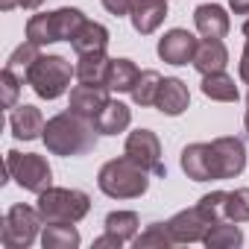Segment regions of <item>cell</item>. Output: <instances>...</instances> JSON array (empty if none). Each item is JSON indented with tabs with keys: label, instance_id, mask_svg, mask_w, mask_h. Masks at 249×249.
Segmentation results:
<instances>
[{
	"label": "cell",
	"instance_id": "obj_33",
	"mask_svg": "<svg viewBox=\"0 0 249 249\" xmlns=\"http://www.w3.org/2000/svg\"><path fill=\"white\" fill-rule=\"evenodd\" d=\"M196 205H199V211H202L211 223L226 220V191H211V194H205Z\"/></svg>",
	"mask_w": 249,
	"mask_h": 249
},
{
	"label": "cell",
	"instance_id": "obj_40",
	"mask_svg": "<svg viewBox=\"0 0 249 249\" xmlns=\"http://www.w3.org/2000/svg\"><path fill=\"white\" fill-rule=\"evenodd\" d=\"M243 126H246V132H249V94H246V111H243Z\"/></svg>",
	"mask_w": 249,
	"mask_h": 249
},
{
	"label": "cell",
	"instance_id": "obj_29",
	"mask_svg": "<svg viewBox=\"0 0 249 249\" xmlns=\"http://www.w3.org/2000/svg\"><path fill=\"white\" fill-rule=\"evenodd\" d=\"M132 243H135L138 249H170V246H176V240H173L167 223H150Z\"/></svg>",
	"mask_w": 249,
	"mask_h": 249
},
{
	"label": "cell",
	"instance_id": "obj_23",
	"mask_svg": "<svg viewBox=\"0 0 249 249\" xmlns=\"http://www.w3.org/2000/svg\"><path fill=\"white\" fill-rule=\"evenodd\" d=\"M202 94L208 100H214V103H237V97H240L234 79L226 71H217V73L202 76Z\"/></svg>",
	"mask_w": 249,
	"mask_h": 249
},
{
	"label": "cell",
	"instance_id": "obj_35",
	"mask_svg": "<svg viewBox=\"0 0 249 249\" xmlns=\"http://www.w3.org/2000/svg\"><path fill=\"white\" fill-rule=\"evenodd\" d=\"M120 246H123V240L117 234H111V231H106L103 237L94 240V249H120Z\"/></svg>",
	"mask_w": 249,
	"mask_h": 249
},
{
	"label": "cell",
	"instance_id": "obj_17",
	"mask_svg": "<svg viewBox=\"0 0 249 249\" xmlns=\"http://www.w3.org/2000/svg\"><path fill=\"white\" fill-rule=\"evenodd\" d=\"M129 123H132V108L120 100H108L94 117V126L100 135H120L129 129Z\"/></svg>",
	"mask_w": 249,
	"mask_h": 249
},
{
	"label": "cell",
	"instance_id": "obj_7",
	"mask_svg": "<svg viewBox=\"0 0 249 249\" xmlns=\"http://www.w3.org/2000/svg\"><path fill=\"white\" fill-rule=\"evenodd\" d=\"M246 170V147L240 138L223 135L211 141V179H237Z\"/></svg>",
	"mask_w": 249,
	"mask_h": 249
},
{
	"label": "cell",
	"instance_id": "obj_30",
	"mask_svg": "<svg viewBox=\"0 0 249 249\" xmlns=\"http://www.w3.org/2000/svg\"><path fill=\"white\" fill-rule=\"evenodd\" d=\"M38 56H41V47H38V44H33V41L27 38L24 44H18V47H15V53L9 56L6 68H12V71L27 82V73H30V68L38 62Z\"/></svg>",
	"mask_w": 249,
	"mask_h": 249
},
{
	"label": "cell",
	"instance_id": "obj_19",
	"mask_svg": "<svg viewBox=\"0 0 249 249\" xmlns=\"http://www.w3.org/2000/svg\"><path fill=\"white\" fill-rule=\"evenodd\" d=\"M71 47H73V53H76V56L106 53V47H108V30H106L103 24H97V21H85V24H82V30L73 36Z\"/></svg>",
	"mask_w": 249,
	"mask_h": 249
},
{
	"label": "cell",
	"instance_id": "obj_10",
	"mask_svg": "<svg viewBox=\"0 0 249 249\" xmlns=\"http://www.w3.org/2000/svg\"><path fill=\"white\" fill-rule=\"evenodd\" d=\"M196 44H199V41H196L188 30H170V33H164V36L159 38V59L167 62V65L182 68V65L194 62Z\"/></svg>",
	"mask_w": 249,
	"mask_h": 249
},
{
	"label": "cell",
	"instance_id": "obj_34",
	"mask_svg": "<svg viewBox=\"0 0 249 249\" xmlns=\"http://www.w3.org/2000/svg\"><path fill=\"white\" fill-rule=\"evenodd\" d=\"M103 6H106V12H111V15H129L132 12V6H135V0H103Z\"/></svg>",
	"mask_w": 249,
	"mask_h": 249
},
{
	"label": "cell",
	"instance_id": "obj_15",
	"mask_svg": "<svg viewBox=\"0 0 249 249\" xmlns=\"http://www.w3.org/2000/svg\"><path fill=\"white\" fill-rule=\"evenodd\" d=\"M108 94H111V88H106V85H82L79 82L76 88H71V106L68 108H73V111L94 120L100 114V108L111 100Z\"/></svg>",
	"mask_w": 249,
	"mask_h": 249
},
{
	"label": "cell",
	"instance_id": "obj_14",
	"mask_svg": "<svg viewBox=\"0 0 249 249\" xmlns=\"http://www.w3.org/2000/svg\"><path fill=\"white\" fill-rule=\"evenodd\" d=\"M194 24H196V30H199L202 38H226L229 30H231V21H229L226 9L217 6V3L196 6L194 9Z\"/></svg>",
	"mask_w": 249,
	"mask_h": 249
},
{
	"label": "cell",
	"instance_id": "obj_31",
	"mask_svg": "<svg viewBox=\"0 0 249 249\" xmlns=\"http://www.w3.org/2000/svg\"><path fill=\"white\" fill-rule=\"evenodd\" d=\"M226 220L249 223V188L226 191Z\"/></svg>",
	"mask_w": 249,
	"mask_h": 249
},
{
	"label": "cell",
	"instance_id": "obj_26",
	"mask_svg": "<svg viewBox=\"0 0 249 249\" xmlns=\"http://www.w3.org/2000/svg\"><path fill=\"white\" fill-rule=\"evenodd\" d=\"M138 229H141V220H138L135 211H111V214L106 217V231L117 234L123 243L135 240V237H138Z\"/></svg>",
	"mask_w": 249,
	"mask_h": 249
},
{
	"label": "cell",
	"instance_id": "obj_24",
	"mask_svg": "<svg viewBox=\"0 0 249 249\" xmlns=\"http://www.w3.org/2000/svg\"><path fill=\"white\" fill-rule=\"evenodd\" d=\"M41 246L44 249H76L79 246V231H76L73 223H44Z\"/></svg>",
	"mask_w": 249,
	"mask_h": 249
},
{
	"label": "cell",
	"instance_id": "obj_12",
	"mask_svg": "<svg viewBox=\"0 0 249 249\" xmlns=\"http://www.w3.org/2000/svg\"><path fill=\"white\" fill-rule=\"evenodd\" d=\"M188 106H191L188 85L179 76H164L161 88H159V97H156V108L167 117H179V114H185Z\"/></svg>",
	"mask_w": 249,
	"mask_h": 249
},
{
	"label": "cell",
	"instance_id": "obj_5",
	"mask_svg": "<svg viewBox=\"0 0 249 249\" xmlns=\"http://www.w3.org/2000/svg\"><path fill=\"white\" fill-rule=\"evenodd\" d=\"M6 176L15 179L18 188L30 191V194H44L50 185H53V170L47 164L44 156L38 153H18V150H9L6 153Z\"/></svg>",
	"mask_w": 249,
	"mask_h": 249
},
{
	"label": "cell",
	"instance_id": "obj_20",
	"mask_svg": "<svg viewBox=\"0 0 249 249\" xmlns=\"http://www.w3.org/2000/svg\"><path fill=\"white\" fill-rule=\"evenodd\" d=\"M141 71L132 59H108V73H106V85L117 94H132L135 82H138Z\"/></svg>",
	"mask_w": 249,
	"mask_h": 249
},
{
	"label": "cell",
	"instance_id": "obj_18",
	"mask_svg": "<svg viewBox=\"0 0 249 249\" xmlns=\"http://www.w3.org/2000/svg\"><path fill=\"white\" fill-rule=\"evenodd\" d=\"M191 65H194L202 76L217 73V71H226V65H229V50H226L223 38H202V41L196 44V56H194Z\"/></svg>",
	"mask_w": 249,
	"mask_h": 249
},
{
	"label": "cell",
	"instance_id": "obj_32",
	"mask_svg": "<svg viewBox=\"0 0 249 249\" xmlns=\"http://www.w3.org/2000/svg\"><path fill=\"white\" fill-rule=\"evenodd\" d=\"M21 85H24V79L12 68H3V73H0V103H3V108H15L18 106Z\"/></svg>",
	"mask_w": 249,
	"mask_h": 249
},
{
	"label": "cell",
	"instance_id": "obj_36",
	"mask_svg": "<svg viewBox=\"0 0 249 249\" xmlns=\"http://www.w3.org/2000/svg\"><path fill=\"white\" fill-rule=\"evenodd\" d=\"M237 73H240V79L249 85V38H246V47H243V53H240V65H237Z\"/></svg>",
	"mask_w": 249,
	"mask_h": 249
},
{
	"label": "cell",
	"instance_id": "obj_4",
	"mask_svg": "<svg viewBox=\"0 0 249 249\" xmlns=\"http://www.w3.org/2000/svg\"><path fill=\"white\" fill-rule=\"evenodd\" d=\"M38 214L44 223H79L91 211V196L76 188H47L38 194Z\"/></svg>",
	"mask_w": 249,
	"mask_h": 249
},
{
	"label": "cell",
	"instance_id": "obj_3",
	"mask_svg": "<svg viewBox=\"0 0 249 249\" xmlns=\"http://www.w3.org/2000/svg\"><path fill=\"white\" fill-rule=\"evenodd\" d=\"M73 76L76 65H71L65 56H38V62L27 73V85L41 100H59L62 94H68Z\"/></svg>",
	"mask_w": 249,
	"mask_h": 249
},
{
	"label": "cell",
	"instance_id": "obj_16",
	"mask_svg": "<svg viewBox=\"0 0 249 249\" xmlns=\"http://www.w3.org/2000/svg\"><path fill=\"white\" fill-rule=\"evenodd\" d=\"M182 170L188 179L194 182H211V141H199V144H188L182 150V159H179Z\"/></svg>",
	"mask_w": 249,
	"mask_h": 249
},
{
	"label": "cell",
	"instance_id": "obj_6",
	"mask_svg": "<svg viewBox=\"0 0 249 249\" xmlns=\"http://www.w3.org/2000/svg\"><path fill=\"white\" fill-rule=\"evenodd\" d=\"M44 226L38 208L30 205H12L3 217V229H0V240L6 249H30L38 237V229Z\"/></svg>",
	"mask_w": 249,
	"mask_h": 249
},
{
	"label": "cell",
	"instance_id": "obj_1",
	"mask_svg": "<svg viewBox=\"0 0 249 249\" xmlns=\"http://www.w3.org/2000/svg\"><path fill=\"white\" fill-rule=\"evenodd\" d=\"M97 126L94 120L68 108V111H59L47 120L44 126V147L53 153V156H62V159H79V156H88L97 150Z\"/></svg>",
	"mask_w": 249,
	"mask_h": 249
},
{
	"label": "cell",
	"instance_id": "obj_8",
	"mask_svg": "<svg viewBox=\"0 0 249 249\" xmlns=\"http://www.w3.org/2000/svg\"><path fill=\"white\" fill-rule=\"evenodd\" d=\"M123 153H126L135 164H141L144 170H150L153 176H164L167 167L161 164V141L153 129H135L126 135V144H123Z\"/></svg>",
	"mask_w": 249,
	"mask_h": 249
},
{
	"label": "cell",
	"instance_id": "obj_9",
	"mask_svg": "<svg viewBox=\"0 0 249 249\" xmlns=\"http://www.w3.org/2000/svg\"><path fill=\"white\" fill-rule=\"evenodd\" d=\"M167 229H170V234H173L176 243H202L205 231L211 229V220L199 211V205H194V208L176 211L167 220Z\"/></svg>",
	"mask_w": 249,
	"mask_h": 249
},
{
	"label": "cell",
	"instance_id": "obj_39",
	"mask_svg": "<svg viewBox=\"0 0 249 249\" xmlns=\"http://www.w3.org/2000/svg\"><path fill=\"white\" fill-rule=\"evenodd\" d=\"M0 9H3V12H12V9H18V0H0Z\"/></svg>",
	"mask_w": 249,
	"mask_h": 249
},
{
	"label": "cell",
	"instance_id": "obj_25",
	"mask_svg": "<svg viewBox=\"0 0 249 249\" xmlns=\"http://www.w3.org/2000/svg\"><path fill=\"white\" fill-rule=\"evenodd\" d=\"M85 12L82 9H73V6H62L53 12V27H56V38L59 41H73V36L82 30L85 24Z\"/></svg>",
	"mask_w": 249,
	"mask_h": 249
},
{
	"label": "cell",
	"instance_id": "obj_37",
	"mask_svg": "<svg viewBox=\"0 0 249 249\" xmlns=\"http://www.w3.org/2000/svg\"><path fill=\"white\" fill-rule=\"evenodd\" d=\"M234 15H249V0H229Z\"/></svg>",
	"mask_w": 249,
	"mask_h": 249
},
{
	"label": "cell",
	"instance_id": "obj_28",
	"mask_svg": "<svg viewBox=\"0 0 249 249\" xmlns=\"http://www.w3.org/2000/svg\"><path fill=\"white\" fill-rule=\"evenodd\" d=\"M27 38L38 47H47V44H56V27H53V12H38L27 21Z\"/></svg>",
	"mask_w": 249,
	"mask_h": 249
},
{
	"label": "cell",
	"instance_id": "obj_22",
	"mask_svg": "<svg viewBox=\"0 0 249 249\" xmlns=\"http://www.w3.org/2000/svg\"><path fill=\"white\" fill-rule=\"evenodd\" d=\"M106 73H108V56L106 53H88V56L76 59V79L82 85H106Z\"/></svg>",
	"mask_w": 249,
	"mask_h": 249
},
{
	"label": "cell",
	"instance_id": "obj_2",
	"mask_svg": "<svg viewBox=\"0 0 249 249\" xmlns=\"http://www.w3.org/2000/svg\"><path fill=\"white\" fill-rule=\"evenodd\" d=\"M150 170L135 164L126 153L106 161L97 173V188L111 199H138L150 188Z\"/></svg>",
	"mask_w": 249,
	"mask_h": 249
},
{
	"label": "cell",
	"instance_id": "obj_41",
	"mask_svg": "<svg viewBox=\"0 0 249 249\" xmlns=\"http://www.w3.org/2000/svg\"><path fill=\"white\" fill-rule=\"evenodd\" d=\"M243 36L249 38V15H246V21H243Z\"/></svg>",
	"mask_w": 249,
	"mask_h": 249
},
{
	"label": "cell",
	"instance_id": "obj_27",
	"mask_svg": "<svg viewBox=\"0 0 249 249\" xmlns=\"http://www.w3.org/2000/svg\"><path fill=\"white\" fill-rule=\"evenodd\" d=\"M161 73L159 71H141L135 88H132V103L147 108V106H156V97H159V88H161Z\"/></svg>",
	"mask_w": 249,
	"mask_h": 249
},
{
	"label": "cell",
	"instance_id": "obj_38",
	"mask_svg": "<svg viewBox=\"0 0 249 249\" xmlns=\"http://www.w3.org/2000/svg\"><path fill=\"white\" fill-rule=\"evenodd\" d=\"M41 3H44V0H18V6H21V9H38Z\"/></svg>",
	"mask_w": 249,
	"mask_h": 249
},
{
	"label": "cell",
	"instance_id": "obj_21",
	"mask_svg": "<svg viewBox=\"0 0 249 249\" xmlns=\"http://www.w3.org/2000/svg\"><path fill=\"white\" fill-rule=\"evenodd\" d=\"M202 243H205L208 249H237V246H243V231H240V226L231 223V220H217V223H211V229L205 231Z\"/></svg>",
	"mask_w": 249,
	"mask_h": 249
},
{
	"label": "cell",
	"instance_id": "obj_13",
	"mask_svg": "<svg viewBox=\"0 0 249 249\" xmlns=\"http://www.w3.org/2000/svg\"><path fill=\"white\" fill-rule=\"evenodd\" d=\"M129 18L138 36H153L167 18V0H135Z\"/></svg>",
	"mask_w": 249,
	"mask_h": 249
},
{
	"label": "cell",
	"instance_id": "obj_11",
	"mask_svg": "<svg viewBox=\"0 0 249 249\" xmlns=\"http://www.w3.org/2000/svg\"><path fill=\"white\" fill-rule=\"evenodd\" d=\"M9 126H12V135L18 141H36L44 135V126H47V120L44 114L36 108V106H15L9 111Z\"/></svg>",
	"mask_w": 249,
	"mask_h": 249
}]
</instances>
